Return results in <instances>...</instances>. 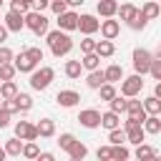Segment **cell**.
<instances>
[{
    "label": "cell",
    "instance_id": "cell-1",
    "mask_svg": "<svg viewBox=\"0 0 161 161\" xmlns=\"http://www.w3.org/2000/svg\"><path fill=\"white\" fill-rule=\"evenodd\" d=\"M45 40H48V45H50V53L55 55V58H63V55H68L70 50H73V40H70V35L65 33V30H50L48 35H45Z\"/></svg>",
    "mask_w": 161,
    "mask_h": 161
},
{
    "label": "cell",
    "instance_id": "cell-2",
    "mask_svg": "<svg viewBox=\"0 0 161 161\" xmlns=\"http://www.w3.org/2000/svg\"><path fill=\"white\" fill-rule=\"evenodd\" d=\"M53 78H55V70H53L50 65L35 68V70L30 73V88H33V91H45V88L53 83Z\"/></svg>",
    "mask_w": 161,
    "mask_h": 161
},
{
    "label": "cell",
    "instance_id": "cell-3",
    "mask_svg": "<svg viewBox=\"0 0 161 161\" xmlns=\"http://www.w3.org/2000/svg\"><path fill=\"white\" fill-rule=\"evenodd\" d=\"M25 28L33 30L35 35H48V18L40 10H28L25 13Z\"/></svg>",
    "mask_w": 161,
    "mask_h": 161
},
{
    "label": "cell",
    "instance_id": "cell-4",
    "mask_svg": "<svg viewBox=\"0 0 161 161\" xmlns=\"http://www.w3.org/2000/svg\"><path fill=\"white\" fill-rule=\"evenodd\" d=\"M131 58H133V70H136V73L146 75V73L151 70V63H153V53H151V50H146V48H136Z\"/></svg>",
    "mask_w": 161,
    "mask_h": 161
},
{
    "label": "cell",
    "instance_id": "cell-5",
    "mask_svg": "<svg viewBox=\"0 0 161 161\" xmlns=\"http://www.w3.org/2000/svg\"><path fill=\"white\" fill-rule=\"evenodd\" d=\"M141 88H143V75H141V73H133V75H128V78L121 80V93H123L126 98L138 96Z\"/></svg>",
    "mask_w": 161,
    "mask_h": 161
},
{
    "label": "cell",
    "instance_id": "cell-6",
    "mask_svg": "<svg viewBox=\"0 0 161 161\" xmlns=\"http://www.w3.org/2000/svg\"><path fill=\"white\" fill-rule=\"evenodd\" d=\"M5 28H8L10 33H20V30L25 28V13L10 8V10L5 13Z\"/></svg>",
    "mask_w": 161,
    "mask_h": 161
},
{
    "label": "cell",
    "instance_id": "cell-7",
    "mask_svg": "<svg viewBox=\"0 0 161 161\" xmlns=\"http://www.w3.org/2000/svg\"><path fill=\"white\" fill-rule=\"evenodd\" d=\"M78 30L83 33V35H93V33H98L101 30V20L96 18V15H80L78 18Z\"/></svg>",
    "mask_w": 161,
    "mask_h": 161
},
{
    "label": "cell",
    "instance_id": "cell-8",
    "mask_svg": "<svg viewBox=\"0 0 161 161\" xmlns=\"http://www.w3.org/2000/svg\"><path fill=\"white\" fill-rule=\"evenodd\" d=\"M78 123H80L83 128H98V126H101V111H96V108L80 111V113H78Z\"/></svg>",
    "mask_w": 161,
    "mask_h": 161
},
{
    "label": "cell",
    "instance_id": "cell-9",
    "mask_svg": "<svg viewBox=\"0 0 161 161\" xmlns=\"http://www.w3.org/2000/svg\"><path fill=\"white\" fill-rule=\"evenodd\" d=\"M78 13L75 10H65V13H60L58 15V28L60 30H65V33H70V30H78Z\"/></svg>",
    "mask_w": 161,
    "mask_h": 161
},
{
    "label": "cell",
    "instance_id": "cell-10",
    "mask_svg": "<svg viewBox=\"0 0 161 161\" xmlns=\"http://www.w3.org/2000/svg\"><path fill=\"white\" fill-rule=\"evenodd\" d=\"M15 136H20L23 141H35L38 138V126L30 121H18L15 123Z\"/></svg>",
    "mask_w": 161,
    "mask_h": 161
},
{
    "label": "cell",
    "instance_id": "cell-11",
    "mask_svg": "<svg viewBox=\"0 0 161 161\" xmlns=\"http://www.w3.org/2000/svg\"><path fill=\"white\" fill-rule=\"evenodd\" d=\"M13 63H15V68H18V73H33L35 68H38V63L28 55V50H23V53H18L15 58H13Z\"/></svg>",
    "mask_w": 161,
    "mask_h": 161
},
{
    "label": "cell",
    "instance_id": "cell-12",
    "mask_svg": "<svg viewBox=\"0 0 161 161\" xmlns=\"http://www.w3.org/2000/svg\"><path fill=\"white\" fill-rule=\"evenodd\" d=\"M118 33H121V23H118V20H113V18H103V20H101V35H103V38L116 40Z\"/></svg>",
    "mask_w": 161,
    "mask_h": 161
},
{
    "label": "cell",
    "instance_id": "cell-13",
    "mask_svg": "<svg viewBox=\"0 0 161 161\" xmlns=\"http://www.w3.org/2000/svg\"><path fill=\"white\" fill-rule=\"evenodd\" d=\"M55 101H58L60 108H73V106L80 103V93H78V91H58Z\"/></svg>",
    "mask_w": 161,
    "mask_h": 161
},
{
    "label": "cell",
    "instance_id": "cell-14",
    "mask_svg": "<svg viewBox=\"0 0 161 161\" xmlns=\"http://www.w3.org/2000/svg\"><path fill=\"white\" fill-rule=\"evenodd\" d=\"M96 10H98L101 18H116L118 15V3L116 0H98Z\"/></svg>",
    "mask_w": 161,
    "mask_h": 161
},
{
    "label": "cell",
    "instance_id": "cell-15",
    "mask_svg": "<svg viewBox=\"0 0 161 161\" xmlns=\"http://www.w3.org/2000/svg\"><path fill=\"white\" fill-rule=\"evenodd\" d=\"M101 126L106 128V131H113V128H118L121 126V113H116V111H106V113H101Z\"/></svg>",
    "mask_w": 161,
    "mask_h": 161
},
{
    "label": "cell",
    "instance_id": "cell-16",
    "mask_svg": "<svg viewBox=\"0 0 161 161\" xmlns=\"http://www.w3.org/2000/svg\"><path fill=\"white\" fill-rule=\"evenodd\" d=\"M86 83H88V88L98 91V88L106 83V70H101V68H96V70H88V75H86Z\"/></svg>",
    "mask_w": 161,
    "mask_h": 161
},
{
    "label": "cell",
    "instance_id": "cell-17",
    "mask_svg": "<svg viewBox=\"0 0 161 161\" xmlns=\"http://www.w3.org/2000/svg\"><path fill=\"white\" fill-rule=\"evenodd\" d=\"M83 70H86V68H83L80 58H78V60H65V68H63V73H65V75H68L70 80H78Z\"/></svg>",
    "mask_w": 161,
    "mask_h": 161
},
{
    "label": "cell",
    "instance_id": "cell-18",
    "mask_svg": "<svg viewBox=\"0 0 161 161\" xmlns=\"http://www.w3.org/2000/svg\"><path fill=\"white\" fill-rule=\"evenodd\" d=\"M35 126H38V136H40V138H53V136H55V123H53V118H40Z\"/></svg>",
    "mask_w": 161,
    "mask_h": 161
},
{
    "label": "cell",
    "instance_id": "cell-19",
    "mask_svg": "<svg viewBox=\"0 0 161 161\" xmlns=\"http://www.w3.org/2000/svg\"><path fill=\"white\" fill-rule=\"evenodd\" d=\"M23 146H25V141H23L20 136L5 141V151H8V156H23Z\"/></svg>",
    "mask_w": 161,
    "mask_h": 161
},
{
    "label": "cell",
    "instance_id": "cell-20",
    "mask_svg": "<svg viewBox=\"0 0 161 161\" xmlns=\"http://www.w3.org/2000/svg\"><path fill=\"white\" fill-rule=\"evenodd\" d=\"M138 10H141V8H136L133 3H123V5H118V15H121V20H126V23H131V20L138 15Z\"/></svg>",
    "mask_w": 161,
    "mask_h": 161
},
{
    "label": "cell",
    "instance_id": "cell-21",
    "mask_svg": "<svg viewBox=\"0 0 161 161\" xmlns=\"http://www.w3.org/2000/svg\"><path fill=\"white\" fill-rule=\"evenodd\" d=\"M96 53H98L101 58H111V55L116 53V45H113V40H108V38L98 40V43H96Z\"/></svg>",
    "mask_w": 161,
    "mask_h": 161
},
{
    "label": "cell",
    "instance_id": "cell-22",
    "mask_svg": "<svg viewBox=\"0 0 161 161\" xmlns=\"http://www.w3.org/2000/svg\"><path fill=\"white\" fill-rule=\"evenodd\" d=\"M126 136H128V143L138 146V143H143V141H146V128H143V126H136V128H126Z\"/></svg>",
    "mask_w": 161,
    "mask_h": 161
},
{
    "label": "cell",
    "instance_id": "cell-23",
    "mask_svg": "<svg viewBox=\"0 0 161 161\" xmlns=\"http://www.w3.org/2000/svg\"><path fill=\"white\" fill-rule=\"evenodd\" d=\"M68 156H70L73 161H83V158L88 156V146H86V143H80V141L75 138V143L68 148Z\"/></svg>",
    "mask_w": 161,
    "mask_h": 161
},
{
    "label": "cell",
    "instance_id": "cell-24",
    "mask_svg": "<svg viewBox=\"0 0 161 161\" xmlns=\"http://www.w3.org/2000/svg\"><path fill=\"white\" fill-rule=\"evenodd\" d=\"M80 63H83L86 70H96V68H101V55H98L96 50H93V53H83Z\"/></svg>",
    "mask_w": 161,
    "mask_h": 161
},
{
    "label": "cell",
    "instance_id": "cell-25",
    "mask_svg": "<svg viewBox=\"0 0 161 161\" xmlns=\"http://www.w3.org/2000/svg\"><path fill=\"white\" fill-rule=\"evenodd\" d=\"M133 156L141 161V158H156L158 156V151L153 148V146H148V143H138L136 146V151H133Z\"/></svg>",
    "mask_w": 161,
    "mask_h": 161
},
{
    "label": "cell",
    "instance_id": "cell-26",
    "mask_svg": "<svg viewBox=\"0 0 161 161\" xmlns=\"http://www.w3.org/2000/svg\"><path fill=\"white\" fill-rule=\"evenodd\" d=\"M143 108H146L148 116H161V98L158 96H148L143 101Z\"/></svg>",
    "mask_w": 161,
    "mask_h": 161
},
{
    "label": "cell",
    "instance_id": "cell-27",
    "mask_svg": "<svg viewBox=\"0 0 161 161\" xmlns=\"http://www.w3.org/2000/svg\"><path fill=\"white\" fill-rule=\"evenodd\" d=\"M141 13L148 18V20H156L158 15H161V5L156 3V0H148V3H143V8H141Z\"/></svg>",
    "mask_w": 161,
    "mask_h": 161
},
{
    "label": "cell",
    "instance_id": "cell-28",
    "mask_svg": "<svg viewBox=\"0 0 161 161\" xmlns=\"http://www.w3.org/2000/svg\"><path fill=\"white\" fill-rule=\"evenodd\" d=\"M106 80H108V83H118V80H123V68H121L118 63H111V65L106 68Z\"/></svg>",
    "mask_w": 161,
    "mask_h": 161
},
{
    "label": "cell",
    "instance_id": "cell-29",
    "mask_svg": "<svg viewBox=\"0 0 161 161\" xmlns=\"http://www.w3.org/2000/svg\"><path fill=\"white\" fill-rule=\"evenodd\" d=\"M126 113H133V116H148L146 108H143V101H136V96L128 98V103H126Z\"/></svg>",
    "mask_w": 161,
    "mask_h": 161
},
{
    "label": "cell",
    "instance_id": "cell-30",
    "mask_svg": "<svg viewBox=\"0 0 161 161\" xmlns=\"http://www.w3.org/2000/svg\"><path fill=\"white\" fill-rule=\"evenodd\" d=\"M0 96H3V101L5 98H15L18 96V83L15 80H3L0 83Z\"/></svg>",
    "mask_w": 161,
    "mask_h": 161
},
{
    "label": "cell",
    "instance_id": "cell-31",
    "mask_svg": "<svg viewBox=\"0 0 161 161\" xmlns=\"http://www.w3.org/2000/svg\"><path fill=\"white\" fill-rule=\"evenodd\" d=\"M126 103H128V98L121 93V96H113V98L108 101V108L116 111V113H126Z\"/></svg>",
    "mask_w": 161,
    "mask_h": 161
},
{
    "label": "cell",
    "instance_id": "cell-32",
    "mask_svg": "<svg viewBox=\"0 0 161 161\" xmlns=\"http://www.w3.org/2000/svg\"><path fill=\"white\" fill-rule=\"evenodd\" d=\"M143 128H146V133H161V118L158 116H146V121H143Z\"/></svg>",
    "mask_w": 161,
    "mask_h": 161
},
{
    "label": "cell",
    "instance_id": "cell-33",
    "mask_svg": "<svg viewBox=\"0 0 161 161\" xmlns=\"http://www.w3.org/2000/svg\"><path fill=\"white\" fill-rule=\"evenodd\" d=\"M108 141L116 146V143H128V136H126V128H113V131H108Z\"/></svg>",
    "mask_w": 161,
    "mask_h": 161
},
{
    "label": "cell",
    "instance_id": "cell-34",
    "mask_svg": "<svg viewBox=\"0 0 161 161\" xmlns=\"http://www.w3.org/2000/svg\"><path fill=\"white\" fill-rule=\"evenodd\" d=\"M98 96H101V101H111V98H113V96H118V93H116V86L106 80V83L98 88Z\"/></svg>",
    "mask_w": 161,
    "mask_h": 161
},
{
    "label": "cell",
    "instance_id": "cell-35",
    "mask_svg": "<svg viewBox=\"0 0 161 161\" xmlns=\"http://www.w3.org/2000/svg\"><path fill=\"white\" fill-rule=\"evenodd\" d=\"M15 73H18L15 63H3V65H0V80H13Z\"/></svg>",
    "mask_w": 161,
    "mask_h": 161
},
{
    "label": "cell",
    "instance_id": "cell-36",
    "mask_svg": "<svg viewBox=\"0 0 161 161\" xmlns=\"http://www.w3.org/2000/svg\"><path fill=\"white\" fill-rule=\"evenodd\" d=\"M131 158V151L126 148V143H116L113 146V161H126Z\"/></svg>",
    "mask_w": 161,
    "mask_h": 161
},
{
    "label": "cell",
    "instance_id": "cell-37",
    "mask_svg": "<svg viewBox=\"0 0 161 161\" xmlns=\"http://www.w3.org/2000/svg\"><path fill=\"white\" fill-rule=\"evenodd\" d=\"M15 101H18V106H20V111H23V113L33 108V98H30L28 93H20V91H18V96H15Z\"/></svg>",
    "mask_w": 161,
    "mask_h": 161
},
{
    "label": "cell",
    "instance_id": "cell-38",
    "mask_svg": "<svg viewBox=\"0 0 161 161\" xmlns=\"http://www.w3.org/2000/svg\"><path fill=\"white\" fill-rule=\"evenodd\" d=\"M38 153H40L38 143H35V141H25V146H23V156H25V158H38Z\"/></svg>",
    "mask_w": 161,
    "mask_h": 161
},
{
    "label": "cell",
    "instance_id": "cell-39",
    "mask_svg": "<svg viewBox=\"0 0 161 161\" xmlns=\"http://www.w3.org/2000/svg\"><path fill=\"white\" fill-rule=\"evenodd\" d=\"M146 23H148V18H146V15L138 10V15H136V18L128 23V28H133V30H143V28H146Z\"/></svg>",
    "mask_w": 161,
    "mask_h": 161
},
{
    "label": "cell",
    "instance_id": "cell-40",
    "mask_svg": "<svg viewBox=\"0 0 161 161\" xmlns=\"http://www.w3.org/2000/svg\"><path fill=\"white\" fill-rule=\"evenodd\" d=\"M73 143H75V136H73V133H60V136H58V146H60L63 151H68Z\"/></svg>",
    "mask_w": 161,
    "mask_h": 161
},
{
    "label": "cell",
    "instance_id": "cell-41",
    "mask_svg": "<svg viewBox=\"0 0 161 161\" xmlns=\"http://www.w3.org/2000/svg\"><path fill=\"white\" fill-rule=\"evenodd\" d=\"M96 43H98V40H93V35H86V38L80 40V53H93V50H96Z\"/></svg>",
    "mask_w": 161,
    "mask_h": 161
},
{
    "label": "cell",
    "instance_id": "cell-42",
    "mask_svg": "<svg viewBox=\"0 0 161 161\" xmlns=\"http://www.w3.org/2000/svg\"><path fill=\"white\" fill-rule=\"evenodd\" d=\"M96 156H98V161H111L113 158V146H98Z\"/></svg>",
    "mask_w": 161,
    "mask_h": 161
},
{
    "label": "cell",
    "instance_id": "cell-43",
    "mask_svg": "<svg viewBox=\"0 0 161 161\" xmlns=\"http://www.w3.org/2000/svg\"><path fill=\"white\" fill-rule=\"evenodd\" d=\"M10 8H15L20 13H28V10H33V0H10Z\"/></svg>",
    "mask_w": 161,
    "mask_h": 161
},
{
    "label": "cell",
    "instance_id": "cell-44",
    "mask_svg": "<svg viewBox=\"0 0 161 161\" xmlns=\"http://www.w3.org/2000/svg\"><path fill=\"white\" fill-rule=\"evenodd\" d=\"M13 58H15V53H13L8 45H0V65H3V63H13Z\"/></svg>",
    "mask_w": 161,
    "mask_h": 161
},
{
    "label": "cell",
    "instance_id": "cell-45",
    "mask_svg": "<svg viewBox=\"0 0 161 161\" xmlns=\"http://www.w3.org/2000/svg\"><path fill=\"white\" fill-rule=\"evenodd\" d=\"M148 75H151L153 80H161V58H153V63H151V70H148Z\"/></svg>",
    "mask_w": 161,
    "mask_h": 161
},
{
    "label": "cell",
    "instance_id": "cell-46",
    "mask_svg": "<svg viewBox=\"0 0 161 161\" xmlns=\"http://www.w3.org/2000/svg\"><path fill=\"white\" fill-rule=\"evenodd\" d=\"M50 10H53L55 15H60V13L68 10V3H65V0H50Z\"/></svg>",
    "mask_w": 161,
    "mask_h": 161
},
{
    "label": "cell",
    "instance_id": "cell-47",
    "mask_svg": "<svg viewBox=\"0 0 161 161\" xmlns=\"http://www.w3.org/2000/svg\"><path fill=\"white\" fill-rule=\"evenodd\" d=\"M10 116H13V113L0 103V128H8V126H10Z\"/></svg>",
    "mask_w": 161,
    "mask_h": 161
},
{
    "label": "cell",
    "instance_id": "cell-48",
    "mask_svg": "<svg viewBox=\"0 0 161 161\" xmlns=\"http://www.w3.org/2000/svg\"><path fill=\"white\" fill-rule=\"evenodd\" d=\"M3 106H5L10 113H20V106H18V101H15V98H5V101H3Z\"/></svg>",
    "mask_w": 161,
    "mask_h": 161
},
{
    "label": "cell",
    "instance_id": "cell-49",
    "mask_svg": "<svg viewBox=\"0 0 161 161\" xmlns=\"http://www.w3.org/2000/svg\"><path fill=\"white\" fill-rule=\"evenodd\" d=\"M25 50H28V55H30L35 63H40V60H43V50H40V48H35V45H33V48H25Z\"/></svg>",
    "mask_w": 161,
    "mask_h": 161
},
{
    "label": "cell",
    "instance_id": "cell-50",
    "mask_svg": "<svg viewBox=\"0 0 161 161\" xmlns=\"http://www.w3.org/2000/svg\"><path fill=\"white\" fill-rule=\"evenodd\" d=\"M45 8H50V0H33V10H45Z\"/></svg>",
    "mask_w": 161,
    "mask_h": 161
},
{
    "label": "cell",
    "instance_id": "cell-51",
    "mask_svg": "<svg viewBox=\"0 0 161 161\" xmlns=\"http://www.w3.org/2000/svg\"><path fill=\"white\" fill-rule=\"evenodd\" d=\"M38 161H55V153H50V151H40V153H38Z\"/></svg>",
    "mask_w": 161,
    "mask_h": 161
},
{
    "label": "cell",
    "instance_id": "cell-52",
    "mask_svg": "<svg viewBox=\"0 0 161 161\" xmlns=\"http://www.w3.org/2000/svg\"><path fill=\"white\" fill-rule=\"evenodd\" d=\"M8 33H10V30H8L5 25H0V45H3L5 40H8Z\"/></svg>",
    "mask_w": 161,
    "mask_h": 161
},
{
    "label": "cell",
    "instance_id": "cell-53",
    "mask_svg": "<svg viewBox=\"0 0 161 161\" xmlns=\"http://www.w3.org/2000/svg\"><path fill=\"white\" fill-rule=\"evenodd\" d=\"M65 3H68V8H80L86 0H65Z\"/></svg>",
    "mask_w": 161,
    "mask_h": 161
},
{
    "label": "cell",
    "instance_id": "cell-54",
    "mask_svg": "<svg viewBox=\"0 0 161 161\" xmlns=\"http://www.w3.org/2000/svg\"><path fill=\"white\" fill-rule=\"evenodd\" d=\"M153 96H158V98H161V80H156V88H153Z\"/></svg>",
    "mask_w": 161,
    "mask_h": 161
},
{
    "label": "cell",
    "instance_id": "cell-55",
    "mask_svg": "<svg viewBox=\"0 0 161 161\" xmlns=\"http://www.w3.org/2000/svg\"><path fill=\"white\" fill-rule=\"evenodd\" d=\"M153 58H161V40H158V45H156V50H153Z\"/></svg>",
    "mask_w": 161,
    "mask_h": 161
},
{
    "label": "cell",
    "instance_id": "cell-56",
    "mask_svg": "<svg viewBox=\"0 0 161 161\" xmlns=\"http://www.w3.org/2000/svg\"><path fill=\"white\" fill-rule=\"evenodd\" d=\"M5 156H8V151H5V146H0V161H3Z\"/></svg>",
    "mask_w": 161,
    "mask_h": 161
},
{
    "label": "cell",
    "instance_id": "cell-57",
    "mask_svg": "<svg viewBox=\"0 0 161 161\" xmlns=\"http://www.w3.org/2000/svg\"><path fill=\"white\" fill-rule=\"evenodd\" d=\"M3 3H5V0H0V8H3Z\"/></svg>",
    "mask_w": 161,
    "mask_h": 161
},
{
    "label": "cell",
    "instance_id": "cell-58",
    "mask_svg": "<svg viewBox=\"0 0 161 161\" xmlns=\"http://www.w3.org/2000/svg\"><path fill=\"white\" fill-rule=\"evenodd\" d=\"M0 103H3V96H0Z\"/></svg>",
    "mask_w": 161,
    "mask_h": 161
},
{
    "label": "cell",
    "instance_id": "cell-59",
    "mask_svg": "<svg viewBox=\"0 0 161 161\" xmlns=\"http://www.w3.org/2000/svg\"><path fill=\"white\" fill-rule=\"evenodd\" d=\"M156 3H161V0H156Z\"/></svg>",
    "mask_w": 161,
    "mask_h": 161
}]
</instances>
